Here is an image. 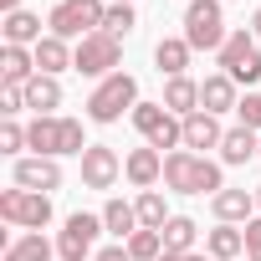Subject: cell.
<instances>
[{"label": "cell", "mask_w": 261, "mask_h": 261, "mask_svg": "<svg viewBox=\"0 0 261 261\" xmlns=\"http://www.w3.org/2000/svg\"><path fill=\"white\" fill-rule=\"evenodd\" d=\"M261 154V134H251V128H225V139H220V164H251Z\"/></svg>", "instance_id": "16"}, {"label": "cell", "mask_w": 261, "mask_h": 261, "mask_svg": "<svg viewBox=\"0 0 261 261\" xmlns=\"http://www.w3.org/2000/svg\"><path fill=\"white\" fill-rule=\"evenodd\" d=\"M236 102H241V97H236V82H230L225 72H215V77L200 82V108H205V113L220 118V113H236Z\"/></svg>", "instance_id": "17"}, {"label": "cell", "mask_w": 261, "mask_h": 261, "mask_svg": "<svg viewBox=\"0 0 261 261\" xmlns=\"http://www.w3.org/2000/svg\"><path fill=\"white\" fill-rule=\"evenodd\" d=\"M220 139H225V128H220V118L215 113H190L185 118V149L190 154H200V149H220Z\"/></svg>", "instance_id": "13"}, {"label": "cell", "mask_w": 261, "mask_h": 261, "mask_svg": "<svg viewBox=\"0 0 261 261\" xmlns=\"http://www.w3.org/2000/svg\"><path fill=\"white\" fill-rule=\"evenodd\" d=\"M123 179L134 185V190H154L164 179V154L159 149H134V154L123 159Z\"/></svg>", "instance_id": "11"}, {"label": "cell", "mask_w": 261, "mask_h": 261, "mask_svg": "<svg viewBox=\"0 0 261 261\" xmlns=\"http://www.w3.org/2000/svg\"><path fill=\"white\" fill-rule=\"evenodd\" d=\"M169 118H174V113H169L164 102H139L134 113H128V123H134V128H139L144 139H154V134H159V128H164Z\"/></svg>", "instance_id": "28"}, {"label": "cell", "mask_w": 261, "mask_h": 261, "mask_svg": "<svg viewBox=\"0 0 261 261\" xmlns=\"http://www.w3.org/2000/svg\"><path fill=\"white\" fill-rule=\"evenodd\" d=\"M128 256L134 261H159L164 256V236L159 230H134L128 236Z\"/></svg>", "instance_id": "29"}, {"label": "cell", "mask_w": 261, "mask_h": 261, "mask_svg": "<svg viewBox=\"0 0 261 261\" xmlns=\"http://www.w3.org/2000/svg\"><path fill=\"white\" fill-rule=\"evenodd\" d=\"M134 210H139V225H144V230H164V225H169V210H164V195H159V190H139Z\"/></svg>", "instance_id": "27"}, {"label": "cell", "mask_w": 261, "mask_h": 261, "mask_svg": "<svg viewBox=\"0 0 261 261\" xmlns=\"http://www.w3.org/2000/svg\"><path fill=\"white\" fill-rule=\"evenodd\" d=\"M97 230H108L102 215H87V210L67 215V225H62V236H57V256H62V261H87V256H97Z\"/></svg>", "instance_id": "8"}, {"label": "cell", "mask_w": 261, "mask_h": 261, "mask_svg": "<svg viewBox=\"0 0 261 261\" xmlns=\"http://www.w3.org/2000/svg\"><path fill=\"white\" fill-rule=\"evenodd\" d=\"M26 144L41 154V159H62V154H87V139H82V123L77 118H36L31 128H26Z\"/></svg>", "instance_id": "2"}, {"label": "cell", "mask_w": 261, "mask_h": 261, "mask_svg": "<svg viewBox=\"0 0 261 261\" xmlns=\"http://www.w3.org/2000/svg\"><path fill=\"white\" fill-rule=\"evenodd\" d=\"M36 77V46H6L0 51V87H26Z\"/></svg>", "instance_id": "14"}, {"label": "cell", "mask_w": 261, "mask_h": 261, "mask_svg": "<svg viewBox=\"0 0 261 261\" xmlns=\"http://www.w3.org/2000/svg\"><path fill=\"white\" fill-rule=\"evenodd\" d=\"M0 11H6V16H11V11H21V0H0Z\"/></svg>", "instance_id": "38"}, {"label": "cell", "mask_w": 261, "mask_h": 261, "mask_svg": "<svg viewBox=\"0 0 261 261\" xmlns=\"http://www.w3.org/2000/svg\"><path fill=\"white\" fill-rule=\"evenodd\" d=\"M256 215H261V185H256Z\"/></svg>", "instance_id": "39"}, {"label": "cell", "mask_w": 261, "mask_h": 261, "mask_svg": "<svg viewBox=\"0 0 261 261\" xmlns=\"http://www.w3.org/2000/svg\"><path fill=\"white\" fill-rule=\"evenodd\" d=\"M205 251H210L215 261H236V256L246 251V230H241V225H215V230L205 236Z\"/></svg>", "instance_id": "25"}, {"label": "cell", "mask_w": 261, "mask_h": 261, "mask_svg": "<svg viewBox=\"0 0 261 261\" xmlns=\"http://www.w3.org/2000/svg\"><path fill=\"white\" fill-rule=\"evenodd\" d=\"M123 67V41L118 36H108V31H92V36H82L77 46H72V72H82V77H113Z\"/></svg>", "instance_id": "7"}, {"label": "cell", "mask_w": 261, "mask_h": 261, "mask_svg": "<svg viewBox=\"0 0 261 261\" xmlns=\"http://www.w3.org/2000/svg\"><path fill=\"white\" fill-rule=\"evenodd\" d=\"M11 179H16L21 190H41V195H51V190H62V164H57V159L31 154V159H16Z\"/></svg>", "instance_id": "10"}, {"label": "cell", "mask_w": 261, "mask_h": 261, "mask_svg": "<svg viewBox=\"0 0 261 261\" xmlns=\"http://www.w3.org/2000/svg\"><path fill=\"white\" fill-rule=\"evenodd\" d=\"M236 118H241V128L261 134V92H246V97L236 102Z\"/></svg>", "instance_id": "32"}, {"label": "cell", "mask_w": 261, "mask_h": 261, "mask_svg": "<svg viewBox=\"0 0 261 261\" xmlns=\"http://www.w3.org/2000/svg\"><path fill=\"white\" fill-rule=\"evenodd\" d=\"M251 36L261 41V6H256V16H251Z\"/></svg>", "instance_id": "37"}, {"label": "cell", "mask_w": 261, "mask_h": 261, "mask_svg": "<svg viewBox=\"0 0 261 261\" xmlns=\"http://www.w3.org/2000/svg\"><path fill=\"white\" fill-rule=\"evenodd\" d=\"M220 6H225V0H220Z\"/></svg>", "instance_id": "41"}, {"label": "cell", "mask_w": 261, "mask_h": 261, "mask_svg": "<svg viewBox=\"0 0 261 261\" xmlns=\"http://www.w3.org/2000/svg\"><path fill=\"white\" fill-rule=\"evenodd\" d=\"M159 236H164V256H190V251H195L200 225H195L190 215H169V225H164Z\"/></svg>", "instance_id": "24"}, {"label": "cell", "mask_w": 261, "mask_h": 261, "mask_svg": "<svg viewBox=\"0 0 261 261\" xmlns=\"http://www.w3.org/2000/svg\"><path fill=\"white\" fill-rule=\"evenodd\" d=\"M210 210L220 225H246L256 215V190H220V195H210Z\"/></svg>", "instance_id": "12"}, {"label": "cell", "mask_w": 261, "mask_h": 261, "mask_svg": "<svg viewBox=\"0 0 261 261\" xmlns=\"http://www.w3.org/2000/svg\"><path fill=\"white\" fill-rule=\"evenodd\" d=\"M26 108H31L36 118H57V108H62V82L46 77V72H36V77L26 82Z\"/></svg>", "instance_id": "15"}, {"label": "cell", "mask_w": 261, "mask_h": 261, "mask_svg": "<svg viewBox=\"0 0 261 261\" xmlns=\"http://www.w3.org/2000/svg\"><path fill=\"white\" fill-rule=\"evenodd\" d=\"M225 6L220 0H190L185 6V41L190 51H220L225 46Z\"/></svg>", "instance_id": "5"}, {"label": "cell", "mask_w": 261, "mask_h": 261, "mask_svg": "<svg viewBox=\"0 0 261 261\" xmlns=\"http://www.w3.org/2000/svg\"><path fill=\"white\" fill-rule=\"evenodd\" d=\"M0 113H6V118L26 113V87H0Z\"/></svg>", "instance_id": "33"}, {"label": "cell", "mask_w": 261, "mask_h": 261, "mask_svg": "<svg viewBox=\"0 0 261 261\" xmlns=\"http://www.w3.org/2000/svg\"><path fill=\"white\" fill-rule=\"evenodd\" d=\"M251 57H256V36H251L246 26H241V31H230V36H225V46L215 51V62H220V72H225V77H230L236 67H246Z\"/></svg>", "instance_id": "21"}, {"label": "cell", "mask_w": 261, "mask_h": 261, "mask_svg": "<svg viewBox=\"0 0 261 261\" xmlns=\"http://www.w3.org/2000/svg\"><path fill=\"white\" fill-rule=\"evenodd\" d=\"M241 230H246V261H261V215H251Z\"/></svg>", "instance_id": "34"}, {"label": "cell", "mask_w": 261, "mask_h": 261, "mask_svg": "<svg viewBox=\"0 0 261 261\" xmlns=\"http://www.w3.org/2000/svg\"><path fill=\"white\" fill-rule=\"evenodd\" d=\"M113 6H134V0H113Z\"/></svg>", "instance_id": "40"}, {"label": "cell", "mask_w": 261, "mask_h": 261, "mask_svg": "<svg viewBox=\"0 0 261 261\" xmlns=\"http://www.w3.org/2000/svg\"><path fill=\"white\" fill-rule=\"evenodd\" d=\"M0 31H6V46H36L41 41V16L36 11H11Z\"/></svg>", "instance_id": "22"}, {"label": "cell", "mask_w": 261, "mask_h": 261, "mask_svg": "<svg viewBox=\"0 0 261 261\" xmlns=\"http://www.w3.org/2000/svg\"><path fill=\"white\" fill-rule=\"evenodd\" d=\"M159 261H215V256H200V251H190V256H159Z\"/></svg>", "instance_id": "36"}, {"label": "cell", "mask_w": 261, "mask_h": 261, "mask_svg": "<svg viewBox=\"0 0 261 261\" xmlns=\"http://www.w3.org/2000/svg\"><path fill=\"white\" fill-rule=\"evenodd\" d=\"M0 220L16 225V230H46V225H51V195L21 190V185L0 190Z\"/></svg>", "instance_id": "6"}, {"label": "cell", "mask_w": 261, "mask_h": 261, "mask_svg": "<svg viewBox=\"0 0 261 261\" xmlns=\"http://www.w3.org/2000/svg\"><path fill=\"white\" fill-rule=\"evenodd\" d=\"M134 26H139V16H134V6H108V16H102V31L108 36H134Z\"/></svg>", "instance_id": "30"}, {"label": "cell", "mask_w": 261, "mask_h": 261, "mask_svg": "<svg viewBox=\"0 0 261 261\" xmlns=\"http://www.w3.org/2000/svg\"><path fill=\"white\" fill-rule=\"evenodd\" d=\"M144 97H139V82L128 77V72H113V77H102L92 92H87V118L92 123H118L123 113H134Z\"/></svg>", "instance_id": "3"}, {"label": "cell", "mask_w": 261, "mask_h": 261, "mask_svg": "<svg viewBox=\"0 0 261 261\" xmlns=\"http://www.w3.org/2000/svg\"><path fill=\"white\" fill-rule=\"evenodd\" d=\"M92 261H134V256H128V246L118 241V246H102V251H97Z\"/></svg>", "instance_id": "35"}, {"label": "cell", "mask_w": 261, "mask_h": 261, "mask_svg": "<svg viewBox=\"0 0 261 261\" xmlns=\"http://www.w3.org/2000/svg\"><path fill=\"white\" fill-rule=\"evenodd\" d=\"M102 16H108L102 0H57L51 16H46V31L62 41H82V36L102 31Z\"/></svg>", "instance_id": "4"}, {"label": "cell", "mask_w": 261, "mask_h": 261, "mask_svg": "<svg viewBox=\"0 0 261 261\" xmlns=\"http://www.w3.org/2000/svg\"><path fill=\"white\" fill-rule=\"evenodd\" d=\"M118 174H123V159L108 144H87V154H82V185L87 190H113Z\"/></svg>", "instance_id": "9"}, {"label": "cell", "mask_w": 261, "mask_h": 261, "mask_svg": "<svg viewBox=\"0 0 261 261\" xmlns=\"http://www.w3.org/2000/svg\"><path fill=\"white\" fill-rule=\"evenodd\" d=\"M21 149H31V144H26V128H21L16 118H6V123H0V154H11V159H26Z\"/></svg>", "instance_id": "31"}, {"label": "cell", "mask_w": 261, "mask_h": 261, "mask_svg": "<svg viewBox=\"0 0 261 261\" xmlns=\"http://www.w3.org/2000/svg\"><path fill=\"white\" fill-rule=\"evenodd\" d=\"M164 185H169L174 195H220V190H225L220 164L205 159V154H190V149L164 154Z\"/></svg>", "instance_id": "1"}, {"label": "cell", "mask_w": 261, "mask_h": 261, "mask_svg": "<svg viewBox=\"0 0 261 261\" xmlns=\"http://www.w3.org/2000/svg\"><path fill=\"white\" fill-rule=\"evenodd\" d=\"M190 57H195V51H190V41H185V36H164V41L154 46V67H159L164 77H185Z\"/></svg>", "instance_id": "20"}, {"label": "cell", "mask_w": 261, "mask_h": 261, "mask_svg": "<svg viewBox=\"0 0 261 261\" xmlns=\"http://www.w3.org/2000/svg\"><path fill=\"white\" fill-rule=\"evenodd\" d=\"M102 225H108L118 241H128L134 230H144V225H139V210L128 205V200H108V205H102Z\"/></svg>", "instance_id": "26"}, {"label": "cell", "mask_w": 261, "mask_h": 261, "mask_svg": "<svg viewBox=\"0 0 261 261\" xmlns=\"http://www.w3.org/2000/svg\"><path fill=\"white\" fill-rule=\"evenodd\" d=\"M164 108H169L174 118L200 113V82H195V77H169V82H164Z\"/></svg>", "instance_id": "18"}, {"label": "cell", "mask_w": 261, "mask_h": 261, "mask_svg": "<svg viewBox=\"0 0 261 261\" xmlns=\"http://www.w3.org/2000/svg\"><path fill=\"white\" fill-rule=\"evenodd\" d=\"M51 256H57V246L41 230H26V236L6 241V256H0V261H51Z\"/></svg>", "instance_id": "19"}, {"label": "cell", "mask_w": 261, "mask_h": 261, "mask_svg": "<svg viewBox=\"0 0 261 261\" xmlns=\"http://www.w3.org/2000/svg\"><path fill=\"white\" fill-rule=\"evenodd\" d=\"M67 67H72V46H67L62 36H51V31H46V36L36 41V72L57 77V72H67Z\"/></svg>", "instance_id": "23"}]
</instances>
